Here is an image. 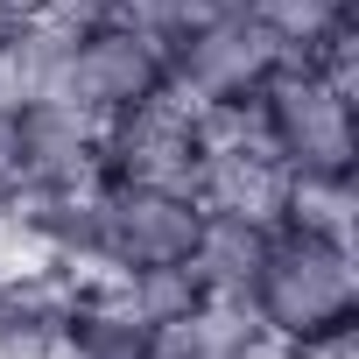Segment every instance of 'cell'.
<instances>
[{"mask_svg": "<svg viewBox=\"0 0 359 359\" xmlns=\"http://www.w3.org/2000/svg\"><path fill=\"white\" fill-rule=\"evenodd\" d=\"M233 310L289 345L296 359H352L359 338V261H352V226L331 205L289 198L254 226Z\"/></svg>", "mask_w": 359, "mask_h": 359, "instance_id": "cell-1", "label": "cell"}, {"mask_svg": "<svg viewBox=\"0 0 359 359\" xmlns=\"http://www.w3.org/2000/svg\"><path fill=\"white\" fill-rule=\"evenodd\" d=\"M254 127V141L268 148V162L289 176V198L303 205H331L352 212V162H359V134H352V78L289 57L254 106L240 113Z\"/></svg>", "mask_w": 359, "mask_h": 359, "instance_id": "cell-2", "label": "cell"}, {"mask_svg": "<svg viewBox=\"0 0 359 359\" xmlns=\"http://www.w3.org/2000/svg\"><path fill=\"white\" fill-rule=\"evenodd\" d=\"M43 99H64L78 113H92L99 127L106 120H127L155 99H169V50L155 29H141L134 15H99V22H71L57 15V36H50V64H43Z\"/></svg>", "mask_w": 359, "mask_h": 359, "instance_id": "cell-3", "label": "cell"}, {"mask_svg": "<svg viewBox=\"0 0 359 359\" xmlns=\"http://www.w3.org/2000/svg\"><path fill=\"white\" fill-rule=\"evenodd\" d=\"M99 176V120L64 106V99H43V92H22V176H15V198H50V191H85ZM0 205V212H8Z\"/></svg>", "mask_w": 359, "mask_h": 359, "instance_id": "cell-4", "label": "cell"}, {"mask_svg": "<svg viewBox=\"0 0 359 359\" xmlns=\"http://www.w3.org/2000/svg\"><path fill=\"white\" fill-rule=\"evenodd\" d=\"M78 282L50 261L0 268V359H57Z\"/></svg>", "mask_w": 359, "mask_h": 359, "instance_id": "cell-5", "label": "cell"}, {"mask_svg": "<svg viewBox=\"0 0 359 359\" xmlns=\"http://www.w3.org/2000/svg\"><path fill=\"white\" fill-rule=\"evenodd\" d=\"M57 359H169L162 331L106 282H78L71 296V317H64V338H57Z\"/></svg>", "mask_w": 359, "mask_h": 359, "instance_id": "cell-6", "label": "cell"}, {"mask_svg": "<svg viewBox=\"0 0 359 359\" xmlns=\"http://www.w3.org/2000/svg\"><path fill=\"white\" fill-rule=\"evenodd\" d=\"M22 176V92H0V205L15 198Z\"/></svg>", "mask_w": 359, "mask_h": 359, "instance_id": "cell-7", "label": "cell"}, {"mask_svg": "<svg viewBox=\"0 0 359 359\" xmlns=\"http://www.w3.org/2000/svg\"><path fill=\"white\" fill-rule=\"evenodd\" d=\"M219 359H296V352H289V345H275V338H261V331H240Z\"/></svg>", "mask_w": 359, "mask_h": 359, "instance_id": "cell-8", "label": "cell"}]
</instances>
